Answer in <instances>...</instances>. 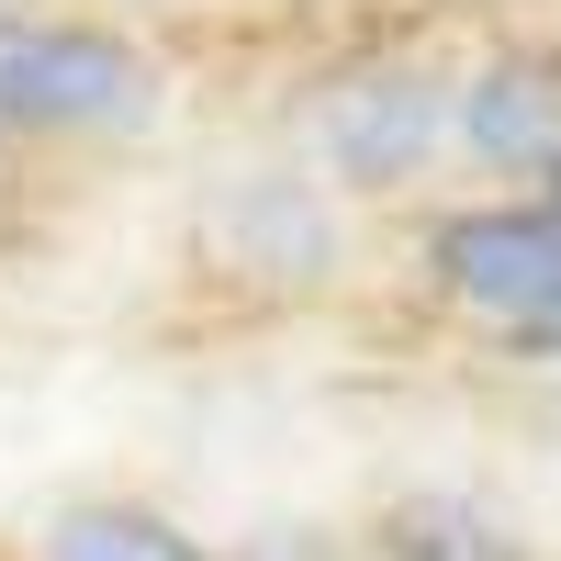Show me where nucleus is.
<instances>
[{"instance_id": "nucleus-2", "label": "nucleus", "mask_w": 561, "mask_h": 561, "mask_svg": "<svg viewBox=\"0 0 561 561\" xmlns=\"http://www.w3.org/2000/svg\"><path fill=\"white\" fill-rule=\"evenodd\" d=\"M449 68L427 45H348L293 90V169H314L348 214L415 203L449 169Z\"/></svg>"}, {"instance_id": "nucleus-9", "label": "nucleus", "mask_w": 561, "mask_h": 561, "mask_svg": "<svg viewBox=\"0 0 561 561\" xmlns=\"http://www.w3.org/2000/svg\"><path fill=\"white\" fill-rule=\"evenodd\" d=\"M0 12H23V0H0Z\"/></svg>"}, {"instance_id": "nucleus-4", "label": "nucleus", "mask_w": 561, "mask_h": 561, "mask_svg": "<svg viewBox=\"0 0 561 561\" xmlns=\"http://www.w3.org/2000/svg\"><path fill=\"white\" fill-rule=\"evenodd\" d=\"M192 248H203V270L225 280V293L325 304V293H348V270H359V214L325 192L314 169H293V158H248V169H225L214 192H203Z\"/></svg>"}, {"instance_id": "nucleus-1", "label": "nucleus", "mask_w": 561, "mask_h": 561, "mask_svg": "<svg viewBox=\"0 0 561 561\" xmlns=\"http://www.w3.org/2000/svg\"><path fill=\"white\" fill-rule=\"evenodd\" d=\"M404 270L460 337H483L505 370L561 393V203L539 192L427 203L404 237Z\"/></svg>"}, {"instance_id": "nucleus-6", "label": "nucleus", "mask_w": 561, "mask_h": 561, "mask_svg": "<svg viewBox=\"0 0 561 561\" xmlns=\"http://www.w3.org/2000/svg\"><path fill=\"white\" fill-rule=\"evenodd\" d=\"M359 561H550L505 505L483 494H460V483H415L393 505H370V528L348 539Z\"/></svg>"}, {"instance_id": "nucleus-3", "label": "nucleus", "mask_w": 561, "mask_h": 561, "mask_svg": "<svg viewBox=\"0 0 561 561\" xmlns=\"http://www.w3.org/2000/svg\"><path fill=\"white\" fill-rule=\"evenodd\" d=\"M169 113V68L124 23L0 12V147H124Z\"/></svg>"}, {"instance_id": "nucleus-7", "label": "nucleus", "mask_w": 561, "mask_h": 561, "mask_svg": "<svg viewBox=\"0 0 561 561\" xmlns=\"http://www.w3.org/2000/svg\"><path fill=\"white\" fill-rule=\"evenodd\" d=\"M34 561H225L214 539H192L147 494H79L34 528Z\"/></svg>"}, {"instance_id": "nucleus-5", "label": "nucleus", "mask_w": 561, "mask_h": 561, "mask_svg": "<svg viewBox=\"0 0 561 561\" xmlns=\"http://www.w3.org/2000/svg\"><path fill=\"white\" fill-rule=\"evenodd\" d=\"M449 169L539 192L561 169V34H505L449 68Z\"/></svg>"}, {"instance_id": "nucleus-8", "label": "nucleus", "mask_w": 561, "mask_h": 561, "mask_svg": "<svg viewBox=\"0 0 561 561\" xmlns=\"http://www.w3.org/2000/svg\"><path fill=\"white\" fill-rule=\"evenodd\" d=\"M539 203H561V169H550V180H539Z\"/></svg>"}]
</instances>
